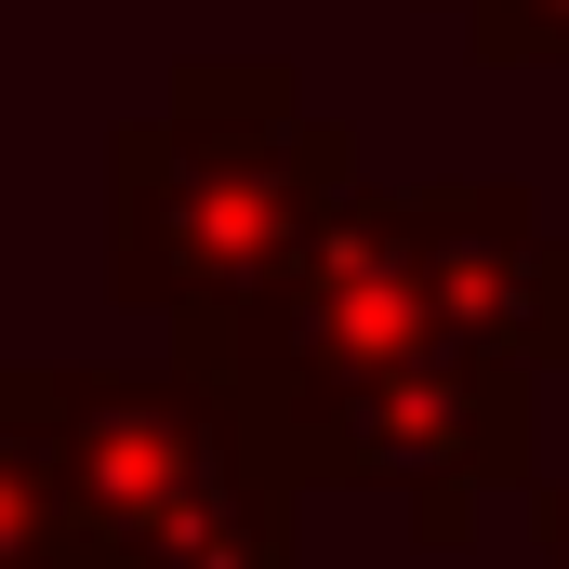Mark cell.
I'll return each mask as SVG.
<instances>
[{
    "label": "cell",
    "mask_w": 569,
    "mask_h": 569,
    "mask_svg": "<svg viewBox=\"0 0 569 569\" xmlns=\"http://www.w3.org/2000/svg\"><path fill=\"white\" fill-rule=\"evenodd\" d=\"M437 13H463L490 67H569V0H437Z\"/></svg>",
    "instance_id": "7"
},
{
    "label": "cell",
    "mask_w": 569,
    "mask_h": 569,
    "mask_svg": "<svg viewBox=\"0 0 569 569\" xmlns=\"http://www.w3.org/2000/svg\"><path fill=\"white\" fill-rule=\"evenodd\" d=\"M530 530H543V569H569V477H557V490H530Z\"/></svg>",
    "instance_id": "8"
},
{
    "label": "cell",
    "mask_w": 569,
    "mask_h": 569,
    "mask_svg": "<svg viewBox=\"0 0 569 569\" xmlns=\"http://www.w3.org/2000/svg\"><path fill=\"white\" fill-rule=\"evenodd\" d=\"M543 385L517 358H477V345H425L318 411H252L279 450L291 490H398L425 503L437 543L477 530V490H530V450H543Z\"/></svg>",
    "instance_id": "4"
},
{
    "label": "cell",
    "mask_w": 569,
    "mask_h": 569,
    "mask_svg": "<svg viewBox=\"0 0 569 569\" xmlns=\"http://www.w3.org/2000/svg\"><path fill=\"white\" fill-rule=\"evenodd\" d=\"M0 569H93L67 490H53V463H40V437L13 425V398H0Z\"/></svg>",
    "instance_id": "6"
},
{
    "label": "cell",
    "mask_w": 569,
    "mask_h": 569,
    "mask_svg": "<svg viewBox=\"0 0 569 569\" xmlns=\"http://www.w3.org/2000/svg\"><path fill=\"white\" fill-rule=\"evenodd\" d=\"M345 186H371L358 133L305 107L279 53H226V67L199 53L172 67V107L120 120L107 146V279L120 305H159L172 331H199L279 279Z\"/></svg>",
    "instance_id": "1"
},
{
    "label": "cell",
    "mask_w": 569,
    "mask_h": 569,
    "mask_svg": "<svg viewBox=\"0 0 569 569\" xmlns=\"http://www.w3.org/2000/svg\"><path fill=\"white\" fill-rule=\"evenodd\" d=\"M425 291L450 345L517 358L530 385L569 371V239L517 186H425Z\"/></svg>",
    "instance_id": "5"
},
{
    "label": "cell",
    "mask_w": 569,
    "mask_h": 569,
    "mask_svg": "<svg viewBox=\"0 0 569 569\" xmlns=\"http://www.w3.org/2000/svg\"><path fill=\"white\" fill-rule=\"evenodd\" d=\"M425 345H450V318L425 291V186H345L252 305L186 331V371L226 385L239 411H318Z\"/></svg>",
    "instance_id": "3"
},
{
    "label": "cell",
    "mask_w": 569,
    "mask_h": 569,
    "mask_svg": "<svg viewBox=\"0 0 569 569\" xmlns=\"http://www.w3.org/2000/svg\"><path fill=\"white\" fill-rule=\"evenodd\" d=\"M0 398L40 437L93 569H291L305 490L279 477L266 425L186 358L172 371L40 358V371H0Z\"/></svg>",
    "instance_id": "2"
}]
</instances>
